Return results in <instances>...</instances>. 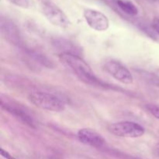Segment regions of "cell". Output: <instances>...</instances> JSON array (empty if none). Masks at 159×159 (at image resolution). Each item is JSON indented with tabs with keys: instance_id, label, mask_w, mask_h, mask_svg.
I'll use <instances>...</instances> for the list:
<instances>
[{
	"instance_id": "11",
	"label": "cell",
	"mask_w": 159,
	"mask_h": 159,
	"mask_svg": "<svg viewBox=\"0 0 159 159\" xmlns=\"http://www.w3.org/2000/svg\"><path fill=\"white\" fill-rule=\"evenodd\" d=\"M12 4L18 6V7L23 8V9H29L32 6V1L31 0H8Z\"/></svg>"
},
{
	"instance_id": "6",
	"label": "cell",
	"mask_w": 159,
	"mask_h": 159,
	"mask_svg": "<svg viewBox=\"0 0 159 159\" xmlns=\"http://www.w3.org/2000/svg\"><path fill=\"white\" fill-rule=\"evenodd\" d=\"M83 16L87 24L94 30L106 31L110 27V21L107 16L100 11L87 9L84 11Z\"/></svg>"
},
{
	"instance_id": "9",
	"label": "cell",
	"mask_w": 159,
	"mask_h": 159,
	"mask_svg": "<svg viewBox=\"0 0 159 159\" xmlns=\"http://www.w3.org/2000/svg\"><path fill=\"white\" fill-rule=\"evenodd\" d=\"M116 4L124 13L130 16H136L138 14V8L129 0H116Z\"/></svg>"
},
{
	"instance_id": "12",
	"label": "cell",
	"mask_w": 159,
	"mask_h": 159,
	"mask_svg": "<svg viewBox=\"0 0 159 159\" xmlns=\"http://www.w3.org/2000/svg\"><path fill=\"white\" fill-rule=\"evenodd\" d=\"M145 109L154 117L159 120V105H156V104H147L145 106Z\"/></svg>"
},
{
	"instance_id": "3",
	"label": "cell",
	"mask_w": 159,
	"mask_h": 159,
	"mask_svg": "<svg viewBox=\"0 0 159 159\" xmlns=\"http://www.w3.org/2000/svg\"><path fill=\"white\" fill-rule=\"evenodd\" d=\"M108 130L116 137L126 138H141L144 134V128L133 121H121L110 124Z\"/></svg>"
},
{
	"instance_id": "5",
	"label": "cell",
	"mask_w": 159,
	"mask_h": 159,
	"mask_svg": "<svg viewBox=\"0 0 159 159\" xmlns=\"http://www.w3.org/2000/svg\"><path fill=\"white\" fill-rule=\"evenodd\" d=\"M106 71L118 82L125 85H130L134 82L130 71L122 63L116 60H109L104 64Z\"/></svg>"
},
{
	"instance_id": "15",
	"label": "cell",
	"mask_w": 159,
	"mask_h": 159,
	"mask_svg": "<svg viewBox=\"0 0 159 159\" xmlns=\"http://www.w3.org/2000/svg\"><path fill=\"white\" fill-rule=\"evenodd\" d=\"M38 1H40L41 4H44V3L50 2H51V0H38Z\"/></svg>"
},
{
	"instance_id": "8",
	"label": "cell",
	"mask_w": 159,
	"mask_h": 159,
	"mask_svg": "<svg viewBox=\"0 0 159 159\" xmlns=\"http://www.w3.org/2000/svg\"><path fill=\"white\" fill-rule=\"evenodd\" d=\"M2 32L6 37V38L10 40L12 42H17L19 40V30L16 25L9 20L1 21Z\"/></svg>"
},
{
	"instance_id": "1",
	"label": "cell",
	"mask_w": 159,
	"mask_h": 159,
	"mask_svg": "<svg viewBox=\"0 0 159 159\" xmlns=\"http://www.w3.org/2000/svg\"><path fill=\"white\" fill-rule=\"evenodd\" d=\"M59 59L64 65L69 68L82 82L91 85H102V82L95 75L91 67L78 54L61 53Z\"/></svg>"
},
{
	"instance_id": "4",
	"label": "cell",
	"mask_w": 159,
	"mask_h": 159,
	"mask_svg": "<svg viewBox=\"0 0 159 159\" xmlns=\"http://www.w3.org/2000/svg\"><path fill=\"white\" fill-rule=\"evenodd\" d=\"M41 10L47 20L54 26L61 28H68L71 23L66 14L52 2L42 4Z\"/></svg>"
},
{
	"instance_id": "7",
	"label": "cell",
	"mask_w": 159,
	"mask_h": 159,
	"mask_svg": "<svg viewBox=\"0 0 159 159\" xmlns=\"http://www.w3.org/2000/svg\"><path fill=\"white\" fill-rule=\"evenodd\" d=\"M78 138L82 144L94 148H100L105 144L103 137L90 128H82L78 131Z\"/></svg>"
},
{
	"instance_id": "2",
	"label": "cell",
	"mask_w": 159,
	"mask_h": 159,
	"mask_svg": "<svg viewBox=\"0 0 159 159\" xmlns=\"http://www.w3.org/2000/svg\"><path fill=\"white\" fill-rule=\"evenodd\" d=\"M28 99L35 107L51 112H62L65 104L57 96L43 91H32L28 95Z\"/></svg>"
},
{
	"instance_id": "13",
	"label": "cell",
	"mask_w": 159,
	"mask_h": 159,
	"mask_svg": "<svg viewBox=\"0 0 159 159\" xmlns=\"http://www.w3.org/2000/svg\"><path fill=\"white\" fill-rule=\"evenodd\" d=\"M152 28L159 35V18L154 19L152 21Z\"/></svg>"
},
{
	"instance_id": "10",
	"label": "cell",
	"mask_w": 159,
	"mask_h": 159,
	"mask_svg": "<svg viewBox=\"0 0 159 159\" xmlns=\"http://www.w3.org/2000/svg\"><path fill=\"white\" fill-rule=\"evenodd\" d=\"M6 109L8 110V112H9L10 113H12V115H14L15 116H16L18 119H20V120L23 121V123H25L26 124H28L30 127H34V123L33 119L31 118V116H30L29 115L26 113H25L23 110H20L19 108H16V107H12L6 106Z\"/></svg>"
},
{
	"instance_id": "14",
	"label": "cell",
	"mask_w": 159,
	"mask_h": 159,
	"mask_svg": "<svg viewBox=\"0 0 159 159\" xmlns=\"http://www.w3.org/2000/svg\"><path fill=\"white\" fill-rule=\"evenodd\" d=\"M1 155L3 157V158H5L6 159H16L14 157H12L10 154L8 153L6 151H5L4 149H2V148L1 149Z\"/></svg>"
}]
</instances>
